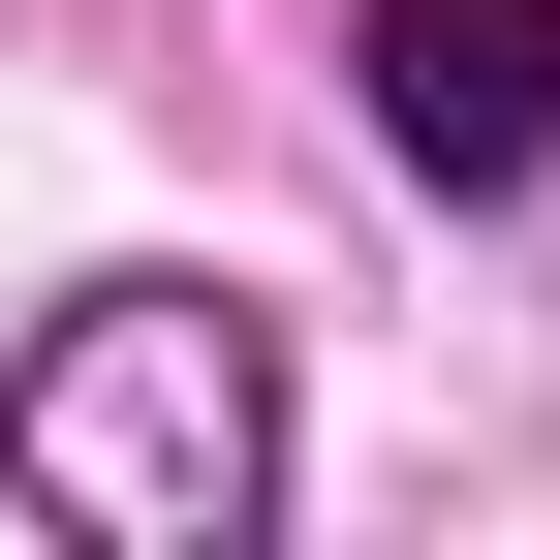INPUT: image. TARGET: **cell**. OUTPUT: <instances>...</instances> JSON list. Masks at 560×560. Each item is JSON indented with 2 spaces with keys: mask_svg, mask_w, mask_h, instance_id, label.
<instances>
[{
  "mask_svg": "<svg viewBox=\"0 0 560 560\" xmlns=\"http://www.w3.org/2000/svg\"><path fill=\"white\" fill-rule=\"evenodd\" d=\"M280 467H312L280 312H249V280H187V249L62 280V312L0 342V529H62V560H249Z\"/></svg>",
  "mask_w": 560,
  "mask_h": 560,
  "instance_id": "cell-1",
  "label": "cell"
},
{
  "mask_svg": "<svg viewBox=\"0 0 560 560\" xmlns=\"http://www.w3.org/2000/svg\"><path fill=\"white\" fill-rule=\"evenodd\" d=\"M342 94L436 219H529L560 187V0H342Z\"/></svg>",
  "mask_w": 560,
  "mask_h": 560,
  "instance_id": "cell-2",
  "label": "cell"
}]
</instances>
